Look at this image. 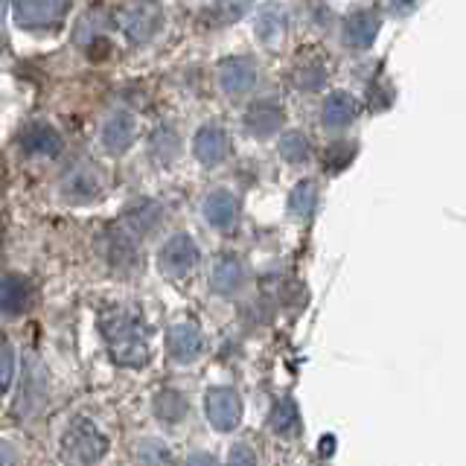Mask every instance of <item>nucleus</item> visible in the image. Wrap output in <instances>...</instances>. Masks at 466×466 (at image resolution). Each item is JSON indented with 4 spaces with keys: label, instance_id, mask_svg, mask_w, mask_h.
<instances>
[{
    "label": "nucleus",
    "instance_id": "nucleus-18",
    "mask_svg": "<svg viewBox=\"0 0 466 466\" xmlns=\"http://www.w3.org/2000/svg\"><path fill=\"white\" fill-rule=\"evenodd\" d=\"M286 33H289V15H286L283 6L271 4V6H266V9L259 12V18H257V38L262 44L277 47V44L286 38Z\"/></svg>",
    "mask_w": 466,
    "mask_h": 466
},
{
    "label": "nucleus",
    "instance_id": "nucleus-22",
    "mask_svg": "<svg viewBox=\"0 0 466 466\" xmlns=\"http://www.w3.org/2000/svg\"><path fill=\"white\" fill-rule=\"evenodd\" d=\"M280 157L286 164H306L312 157V143L303 131H289V135L280 137Z\"/></svg>",
    "mask_w": 466,
    "mask_h": 466
},
{
    "label": "nucleus",
    "instance_id": "nucleus-15",
    "mask_svg": "<svg viewBox=\"0 0 466 466\" xmlns=\"http://www.w3.org/2000/svg\"><path fill=\"white\" fill-rule=\"evenodd\" d=\"M33 303V286L21 274L0 277V309L6 315H24Z\"/></svg>",
    "mask_w": 466,
    "mask_h": 466
},
{
    "label": "nucleus",
    "instance_id": "nucleus-14",
    "mask_svg": "<svg viewBox=\"0 0 466 466\" xmlns=\"http://www.w3.org/2000/svg\"><path fill=\"white\" fill-rule=\"evenodd\" d=\"M204 218H208L216 230L233 228L239 218V198L233 196L230 189H213V193L204 198Z\"/></svg>",
    "mask_w": 466,
    "mask_h": 466
},
{
    "label": "nucleus",
    "instance_id": "nucleus-16",
    "mask_svg": "<svg viewBox=\"0 0 466 466\" xmlns=\"http://www.w3.org/2000/svg\"><path fill=\"white\" fill-rule=\"evenodd\" d=\"M21 146L29 155H44V157H56L62 152V135L50 126V123H29L21 135Z\"/></svg>",
    "mask_w": 466,
    "mask_h": 466
},
{
    "label": "nucleus",
    "instance_id": "nucleus-2",
    "mask_svg": "<svg viewBox=\"0 0 466 466\" xmlns=\"http://www.w3.org/2000/svg\"><path fill=\"white\" fill-rule=\"evenodd\" d=\"M65 458L79 463H96L108 451V437L102 434L91 420H73L65 434Z\"/></svg>",
    "mask_w": 466,
    "mask_h": 466
},
{
    "label": "nucleus",
    "instance_id": "nucleus-5",
    "mask_svg": "<svg viewBox=\"0 0 466 466\" xmlns=\"http://www.w3.org/2000/svg\"><path fill=\"white\" fill-rule=\"evenodd\" d=\"M204 414H208L210 426L216 431H233L242 420V400L233 388H213L208 390V400H204Z\"/></svg>",
    "mask_w": 466,
    "mask_h": 466
},
{
    "label": "nucleus",
    "instance_id": "nucleus-24",
    "mask_svg": "<svg viewBox=\"0 0 466 466\" xmlns=\"http://www.w3.org/2000/svg\"><path fill=\"white\" fill-rule=\"evenodd\" d=\"M295 85L300 87V91H306V94H315V91H320L324 87V82H327V70H324V65H318V62H306V65H300L298 70H295Z\"/></svg>",
    "mask_w": 466,
    "mask_h": 466
},
{
    "label": "nucleus",
    "instance_id": "nucleus-26",
    "mask_svg": "<svg viewBox=\"0 0 466 466\" xmlns=\"http://www.w3.org/2000/svg\"><path fill=\"white\" fill-rule=\"evenodd\" d=\"M111 259L116 262V266H135L137 262V248H135V242H131L126 233H114V239H111Z\"/></svg>",
    "mask_w": 466,
    "mask_h": 466
},
{
    "label": "nucleus",
    "instance_id": "nucleus-9",
    "mask_svg": "<svg viewBox=\"0 0 466 466\" xmlns=\"http://www.w3.org/2000/svg\"><path fill=\"white\" fill-rule=\"evenodd\" d=\"M283 123H286V108L280 99L262 96V99L251 102L245 111V128L251 131L254 137H271L280 131Z\"/></svg>",
    "mask_w": 466,
    "mask_h": 466
},
{
    "label": "nucleus",
    "instance_id": "nucleus-11",
    "mask_svg": "<svg viewBox=\"0 0 466 466\" xmlns=\"http://www.w3.org/2000/svg\"><path fill=\"white\" fill-rule=\"evenodd\" d=\"M193 152L204 167H216L230 155V137L222 126H201L193 137Z\"/></svg>",
    "mask_w": 466,
    "mask_h": 466
},
{
    "label": "nucleus",
    "instance_id": "nucleus-7",
    "mask_svg": "<svg viewBox=\"0 0 466 466\" xmlns=\"http://www.w3.org/2000/svg\"><path fill=\"white\" fill-rule=\"evenodd\" d=\"M198 259H201L198 245L193 242V237H187V233H178V237H172L160 248V271L169 277L189 274L198 266Z\"/></svg>",
    "mask_w": 466,
    "mask_h": 466
},
{
    "label": "nucleus",
    "instance_id": "nucleus-4",
    "mask_svg": "<svg viewBox=\"0 0 466 466\" xmlns=\"http://www.w3.org/2000/svg\"><path fill=\"white\" fill-rule=\"evenodd\" d=\"M70 0H15V21L26 29H53L65 21Z\"/></svg>",
    "mask_w": 466,
    "mask_h": 466
},
{
    "label": "nucleus",
    "instance_id": "nucleus-30",
    "mask_svg": "<svg viewBox=\"0 0 466 466\" xmlns=\"http://www.w3.org/2000/svg\"><path fill=\"white\" fill-rule=\"evenodd\" d=\"M0 248H4V225H0Z\"/></svg>",
    "mask_w": 466,
    "mask_h": 466
},
{
    "label": "nucleus",
    "instance_id": "nucleus-10",
    "mask_svg": "<svg viewBox=\"0 0 466 466\" xmlns=\"http://www.w3.org/2000/svg\"><path fill=\"white\" fill-rule=\"evenodd\" d=\"M167 353L181 361V364H189L196 361L201 353H204V335L196 324H175L169 332H167Z\"/></svg>",
    "mask_w": 466,
    "mask_h": 466
},
{
    "label": "nucleus",
    "instance_id": "nucleus-23",
    "mask_svg": "<svg viewBox=\"0 0 466 466\" xmlns=\"http://www.w3.org/2000/svg\"><path fill=\"white\" fill-rule=\"evenodd\" d=\"M126 222L135 228L137 233H146V230H152L157 222H160V208L152 201H140L135 204L128 213H126Z\"/></svg>",
    "mask_w": 466,
    "mask_h": 466
},
{
    "label": "nucleus",
    "instance_id": "nucleus-21",
    "mask_svg": "<svg viewBox=\"0 0 466 466\" xmlns=\"http://www.w3.org/2000/svg\"><path fill=\"white\" fill-rule=\"evenodd\" d=\"M152 408L164 422H181L187 417V400L178 390H160L152 402Z\"/></svg>",
    "mask_w": 466,
    "mask_h": 466
},
{
    "label": "nucleus",
    "instance_id": "nucleus-25",
    "mask_svg": "<svg viewBox=\"0 0 466 466\" xmlns=\"http://www.w3.org/2000/svg\"><path fill=\"white\" fill-rule=\"evenodd\" d=\"M251 4H254V0H216L213 15H216L218 24H233V21H239L248 9H251Z\"/></svg>",
    "mask_w": 466,
    "mask_h": 466
},
{
    "label": "nucleus",
    "instance_id": "nucleus-27",
    "mask_svg": "<svg viewBox=\"0 0 466 466\" xmlns=\"http://www.w3.org/2000/svg\"><path fill=\"white\" fill-rule=\"evenodd\" d=\"M12 376H15V359H12V347L6 341V335L0 332V397L9 390L12 385Z\"/></svg>",
    "mask_w": 466,
    "mask_h": 466
},
{
    "label": "nucleus",
    "instance_id": "nucleus-20",
    "mask_svg": "<svg viewBox=\"0 0 466 466\" xmlns=\"http://www.w3.org/2000/svg\"><path fill=\"white\" fill-rule=\"evenodd\" d=\"M318 198H320V189L318 181L312 178H303L295 184V189L289 193V213L298 216V218H309L318 208Z\"/></svg>",
    "mask_w": 466,
    "mask_h": 466
},
{
    "label": "nucleus",
    "instance_id": "nucleus-13",
    "mask_svg": "<svg viewBox=\"0 0 466 466\" xmlns=\"http://www.w3.org/2000/svg\"><path fill=\"white\" fill-rule=\"evenodd\" d=\"M213 291L222 298H233L237 291H242L245 286V266L239 257L233 254H222L213 262V274H210Z\"/></svg>",
    "mask_w": 466,
    "mask_h": 466
},
{
    "label": "nucleus",
    "instance_id": "nucleus-12",
    "mask_svg": "<svg viewBox=\"0 0 466 466\" xmlns=\"http://www.w3.org/2000/svg\"><path fill=\"white\" fill-rule=\"evenodd\" d=\"M359 116V99L347 91H332L320 102V123L332 131H341L347 126H353Z\"/></svg>",
    "mask_w": 466,
    "mask_h": 466
},
{
    "label": "nucleus",
    "instance_id": "nucleus-3",
    "mask_svg": "<svg viewBox=\"0 0 466 466\" xmlns=\"http://www.w3.org/2000/svg\"><path fill=\"white\" fill-rule=\"evenodd\" d=\"M160 21H164V15H160V6L152 4V0H137V4H128L126 9L116 12V26L135 44L149 41L157 33Z\"/></svg>",
    "mask_w": 466,
    "mask_h": 466
},
{
    "label": "nucleus",
    "instance_id": "nucleus-1",
    "mask_svg": "<svg viewBox=\"0 0 466 466\" xmlns=\"http://www.w3.org/2000/svg\"><path fill=\"white\" fill-rule=\"evenodd\" d=\"M102 339L108 344V353L123 368H143L149 361V339L146 324L128 309H106L99 315Z\"/></svg>",
    "mask_w": 466,
    "mask_h": 466
},
{
    "label": "nucleus",
    "instance_id": "nucleus-19",
    "mask_svg": "<svg viewBox=\"0 0 466 466\" xmlns=\"http://www.w3.org/2000/svg\"><path fill=\"white\" fill-rule=\"evenodd\" d=\"M268 429L280 437H295L300 431V411L291 397H280L268 414Z\"/></svg>",
    "mask_w": 466,
    "mask_h": 466
},
{
    "label": "nucleus",
    "instance_id": "nucleus-17",
    "mask_svg": "<svg viewBox=\"0 0 466 466\" xmlns=\"http://www.w3.org/2000/svg\"><path fill=\"white\" fill-rule=\"evenodd\" d=\"M102 143L111 155H123L135 143V120L128 114H114L102 126Z\"/></svg>",
    "mask_w": 466,
    "mask_h": 466
},
{
    "label": "nucleus",
    "instance_id": "nucleus-29",
    "mask_svg": "<svg viewBox=\"0 0 466 466\" xmlns=\"http://www.w3.org/2000/svg\"><path fill=\"white\" fill-rule=\"evenodd\" d=\"M4 187H6V175H4V169H0V193H4Z\"/></svg>",
    "mask_w": 466,
    "mask_h": 466
},
{
    "label": "nucleus",
    "instance_id": "nucleus-28",
    "mask_svg": "<svg viewBox=\"0 0 466 466\" xmlns=\"http://www.w3.org/2000/svg\"><path fill=\"white\" fill-rule=\"evenodd\" d=\"M230 463H257V455L248 443H237L230 451Z\"/></svg>",
    "mask_w": 466,
    "mask_h": 466
},
{
    "label": "nucleus",
    "instance_id": "nucleus-6",
    "mask_svg": "<svg viewBox=\"0 0 466 466\" xmlns=\"http://www.w3.org/2000/svg\"><path fill=\"white\" fill-rule=\"evenodd\" d=\"M216 79H218V87H222L228 96H233V99L245 96V94H251L254 85H257V65L245 56L225 58V62L218 65Z\"/></svg>",
    "mask_w": 466,
    "mask_h": 466
},
{
    "label": "nucleus",
    "instance_id": "nucleus-8",
    "mask_svg": "<svg viewBox=\"0 0 466 466\" xmlns=\"http://www.w3.org/2000/svg\"><path fill=\"white\" fill-rule=\"evenodd\" d=\"M379 33V15L373 9H353L341 21V44L350 53H364Z\"/></svg>",
    "mask_w": 466,
    "mask_h": 466
}]
</instances>
